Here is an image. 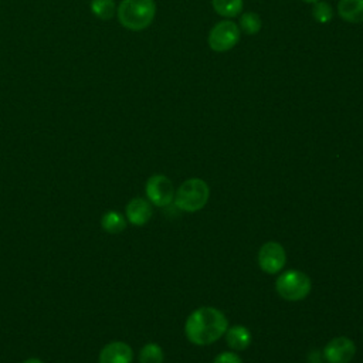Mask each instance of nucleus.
Instances as JSON below:
<instances>
[{"mask_svg": "<svg viewBox=\"0 0 363 363\" xmlns=\"http://www.w3.org/2000/svg\"><path fill=\"white\" fill-rule=\"evenodd\" d=\"M228 328L225 315L213 306L194 309L186 319L184 335L189 342L197 346H206L217 342Z\"/></svg>", "mask_w": 363, "mask_h": 363, "instance_id": "f257e3e1", "label": "nucleus"}, {"mask_svg": "<svg viewBox=\"0 0 363 363\" xmlns=\"http://www.w3.org/2000/svg\"><path fill=\"white\" fill-rule=\"evenodd\" d=\"M119 23L132 31L147 28L156 16L155 0H122L116 10Z\"/></svg>", "mask_w": 363, "mask_h": 363, "instance_id": "f03ea898", "label": "nucleus"}, {"mask_svg": "<svg viewBox=\"0 0 363 363\" xmlns=\"http://www.w3.org/2000/svg\"><path fill=\"white\" fill-rule=\"evenodd\" d=\"M210 197L208 184L199 177L189 179L180 184L177 191L174 193V206L180 211L196 213L201 210Z\"/></svg>", "mask_w": 363, "mask_h": 363, "instance_id": "7ed1b4c3", "label": "nucleus"}, {"mask_svg": "<svg viewBox=\"0 0 363 363\" xmlns=\"http://www.w3.org/2000/svg\"><path fill=\"white\" fill-rule=\"evenodd\" d=\"M275 289L282 299L296 302L305 299L309 295L312 289V281L305 272L289 269L277 278Z\"/></svg>", "mask_w": 363, "mask_h": 363, "instance_id": "20e7f679", "label": "nucleus"}, {"mask_svg": "<svg viewBox=\"0 0 363 363\" xmlns=\"http://www.w3.org/2000/svg\"><path fill=\"white\" fill-rule=\"evenodd\" d=\"M241 38V30L237 23L231 20H223L214 24L210 30L207 43L208 47L216 52H225L234 48Z\"/></svg>", "mask_w": 363, "mask_h": 363, "instance_id": "39448f33", "label": "nucleus"}, {"mask_svg": "<svg viewBox=\"0 0 363 363\" xmlns=\"http://www.w3.org/2000/svg\"><path fill=\"white\" fill-rule=\"evenodd\" d=\"M149 201L157 207H166L174 200V187L172 180L164 174H153L145 186Z\"/></svg>", "mask_w": 363, "mask_h": 363, "instance_id": "423d86ee", "label": "nucleus"}, {"mask_svg": "<svg viewBox=\"0 0 363 363\" xmlns=\"http://www.w3.org/2000/svg\"><path fill=\"white\" fill-rule=\"evenodd\" d=\"M286 264V252L277 241H267L258 251V265L267 274H278Z\"/></svg>", "mask_w": 363, "mask_h": 363, "instance_id": "0eeeda50", "label": "nucleus"}, {"mask_svg": "<svg viewBox=\"0 0 363 363\" xmlns=\"http://www.w3.org/2000/svg\"><path fill=\"white\" fill-rule=\"evenodd\" d=\"M356 354V345L346 336L333 337L323 347V357L329 363H349Z\"/></svg>", "mask_w": 363, "mask_h": 363, "instance_id": "6e6552de", "label": "nucleus"}, {"mask_svg": "<svg viewBox=\"0 0 363 363\" xmlns=\"http://www.w3.org/2000/svg\"><path fill=\"white\" fill-rule=\"evenodd\" d=\"M133 350L125 342H111L99 353V363H132Z\"/></svg>", "mask_w": 363, "mask_h": 363, "instance_id": "1a4fd4ad", "label": "nucleus"}, {"mask_svg": "<svg viewBox=\"0 0 363 363\" xmlns=\"http://www.w3.org/2000/svg\"><path fill=\"white\" fill-rule=\"evenodd\" d=\"M126 220L133 224V225H145L153 214L152 204L150 201L142 199V197H135L126 204Z\"/></svg>", "mask_w": 363, "mask_h": 363, "instance_id": "9d476101", "label": "nucleus"}, {"mask_svg": "<svg viewBox=\"0 0 363 363\" xmlns=\"http://www.w3.org/2000/svg\"><path fill=\"white\" fill-rule=\"evenodd\" d=\"M225 342L233 350H245L251 342V332L242 325H234L225 330Z\"/></svg>", "mask_w": 363, "mask_h": 363, "instance_id": "9b49d317", "label": "nucleus"}, {"mask_svg": "<svg viewBox=\"0 0 363 363\" xmlns=\"http://www.w3.org/2000/svg\"><path fill=\"white\" fill-rule=\"evenodd\" d=\"M337 13L347 23H363V0H339Z\"/></svg>", "mask_w": 363, "mask_h": 363, "instance_id": "f8f14e48", "label": "nucleus"}, {"mask_svg": "<svg viewBox=\"0 0 363 363\" xmlns=\"http://www.w3.org/2000/svg\"><path fill=\"white\" fill-rule=\"evenodd\" d=\"M211 4L218 16L233 18L241 14L244 0H211Z\"/></svg>", "mask_w": 363, "mask_h": 363, "instance_id": "ddd939ff", "label": "nucleus"}, {"mask_svg": "<svg viewBox=\"0 0 363 363\" xmlns=\"http://www.w3.org/2000/svg\"><path fill=\"white\" fill-rule=\"evenodd\" d=\"M101 225L109 234H119L126 228V220L118 211H106L101 218Z\"/></svg>", "mask_w": 363, "mask_h": 363, "instance_id": "4468645a", "label": "nucleus"}, {"mask_svg": "<svg viewBox=\"0 0 363 363\" xmlns=\"http://www.w3.org/2000/svg\"><path fill=\"white\" fill-rule=\"evenodd\" d=\"M240 30L244 31L248 35H254L258 34L261 27H262V21L261 17L254 13V11H245L244 14L240 16V24H238Z\"/></svg>", "mask_w": 363, "mask_h": 363, "instance_id": "2eb2a0df", "label": "nucleus"}, {"mask_svg": "<svg viewBox=\"0 0 363 363\" xmlns=\"http://www.w3.org/2000/svg\"><path fill=\"white\" fill-rule=\"evenodd\" d=\"M164 353L157 343H146L139 352V363H163Z\"/></svg>", "mask_w": 363, "mask_h": 363, "instance_id": "dca6fc26", "label": "nucleus"}, {"mask_svg": "<svg viewBox=\"0 0 363 363\" xmlns=\"http://www.w3.org/2000/svg\"><path fill=\"white\" fill-rule=\"evenodd\" d=\"M91 11L101 20H109L113 17L116 7L113 0H91Z\"/></svg>", "mask_w": 363, "mask_h": 363, "instance_id": "f3484780", "label": "nucleus"}, {"mask_svg": "<svg viewBox=\"0 0 363 363\" xmlns=\"http://www.w3.org/2000/svg\"><path fill=\"white\" fill-rule=\"evenodd\" d=\"M312 16L313 18L320 23V24H328L330 23V20L333 18V9L332 6L328 3V1H323V0H319L313 4V9H312Z\"/></svg>", "mask_w": 363, "mask_h": 363, "instance_id": "a211bd4d", "label": "nucleus"}, {"mask_svg": "<svg viewBox=\"0 0 363 363\" xmlns=\"http://www.w3.org/2000/svg\"><path fill=\"white\" fill-rule=\"evenodd\" d=\"M213 363H242V360L234 352H221L214 357Z\"/></svg>", "mask_w": 363, "mask_h": 363, "instance_id": "6ab92c4d", "label": "nucleus"}, {"mask_svg": "<svg viewBox=\"0 0 363 363\" xmlns=\"http://www.w3.org/2000/svg\"><path fill=\"white\" fill-rule=\"evenodd\" d=\"M23 363H44V362L40 360V359H37V357H30V359H27V360L23 362Z\"/></svg>", "mask_w": 363, "mask_h": 363, "instance_id": "aec40b11", "label": "nucleus"}, {"mask_svg": "<svg viewBox=\"0 0 363 363\" xmlns=\"http://www.w3.org/2000/svg\"><path fill=\"white\" fill-rule=\"evenodd\" d=\"M302 1H305V3H309V4H315L316 1H319V0H302Z\"/></svg>", "mask_w": 363, "mask_h": 363, "instance_id": "412c9836", "label": "nucleus"}]
</instances>
